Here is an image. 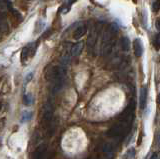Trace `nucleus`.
<instances>
[{"mask_svg": "<svg viewBox=\"0 0 160 159\" xmlns=\"http://www.w3.org/2000/svg\"><path fill=\"white\" fill-rule=\"evenodd\" d=\"M118 31V27L116 24H110L108 28L104 31L102 36V42H101V54L102 55H107L111 52L113 45H114V37Z\"/></svg>", "mask_w": 160, "mask_h": 159, "instance_id": "1", "label": "nucleus"}, {"mask_svg": "<svg viewBox=\"0 0 160 159\" xmlns=\"http://www.w3.org/2000/svg\"><path fill=\"white\" fill-rule=\"evenodd\" d=\"M129 126H130L129 123L120 120L119 122H117L116 124H114V125L109 129L107 134L109 136H111V137L123 136L129 131Z\"/></svg>", "mask_w": 160, "mask_h": 159, "instance_id": "2", "label": "nucleus"}, {"mask_svg": "<svg viewBox=\"0 0 160 159\" xmlns=\"http://www.w3.org/2000/svg\"><path fill=\"white\" fill-rule=\"evenodd\" d=\"M38 46V42H33V43H29L25 46L22 51H21V62L25 64L27 62L29 58H32L34 56L35 52H36V49Z\"/></svg>", "mask_w": 160, "mask_h": 159, "instance_id": "3", "label": "nucleus"}, {"mask_svg": "<svg viewBox=\"0 0 160 159\" xmlns=\"http://www.w3.org/2000/svg\"><path fill=\"white\" fill-rule=\"evenodd\" d=\"M53 112H54V107L52 102L48 101L46 104L44 105L43 108V114H42V121L44 124H50L53 117Z\"/></svg>", "mask_w": 160, "mask_h": 159, "instance_id": "4", "label": "nucleus"}, {"mask_svg": "<svg viewBox=\"0 0 160 159\" xmlns=\"http://www.w3.org/2000/svg\"><path fill=\"white\" fill-rule=\"evenodd\" d=\"M98 34H99V27L97 25H95L92 27V29L90 30L89 36L87 39V47L89 50L94 48L95 44L97 42V38H98Z\"/></svg>", "mask_w": 160, "mask_h": 159, "instance_id": "5", "label": "nucleus"}, {"mask_svg": "<svg viewBox=\"0 0 160 159\" xmlns=\"http://www.w3.org/2000/svg\"><path fill=\"white\" fill-rule=\"evenodd\" d=\"M133 49H134L135 56L140 57L143 54V51H144L143 44H142V41L140 40L139 38L135 39V40L133 41Z\"/></svg>", "mask_w": 160, "mask_h": 159, "instance_id": "6", "label": "nucleus"}, {"mask_svg": "<svg viewBox=\"0 0 160 159\" xmlns=\"http://www.w3.org/2000/svg\"><path fill=\"white\" fill-rule=\"evenodd\" d=\"M86 32H87V25H86V24H81V25H79L74 30L73 38L74 39H80V38H82L85 35V34H86Z\"/></svg>", "mask_w": 160, "mask_h": 159, "instance_id": "7", "label": "nucleus"}, {"mask_svg": "<svg viewBox=\"0 0 160 159\" xmlns=\"http://www.w3.org/2000/svg\"><path fill=\"white\" fill-rule=\"evenodd\" d=\"M33 159H46V146H38L33 153Z\"/></svg>", "mask_w": 160, "mask_h": 159, "instance_id": "8", "label": "nucleus"}, {"mask_svg": "<svg viewBox=\"0 0 160 159\" xmlns=\"http://www.w3.org/2000/svg\"><path fill=\"white\" fill-rule=\"evenodd\" d=\"M147 95H148V89L147 87H142L141 90H140V98H139V105L140 108L143 109L146 105L147 102Z\"/></svg>", "mask_w": 160, "mask_h": 159, "instance_id": "9", "label": "nucleus"}, {"mask_svg": "<svg viewBox=\"0 0 160 159\" xmlns=\"http://www.w3.org/2000/svg\"><path fill=\"white\" fill-rule=\"evenodd\" d=\"M84 47V43L83 42H77L76 44H74V45L71 47V51H70V54H71V56L73 57H76L78 56L80 53H81L82 49Z\"/></svg>", "mask_w": 160, "mask_h": 159, "instance_id": "10", "label": "nucleus"}, {"mask_svg": "<svg viewBox=\"0 0 160 159\" xmlns=\"http://www.w3.org/2000/svg\"><path fill=\"white\" fill-rule=\"evenodd\" d=\"M9 31V25L8 21L5 15L0 14V32L1 33H7Z\"/></svg>", "mask_w": 160, "mask_h": 159, "instance_id": "11", "label": "nucleus"}, {"mask_svg": "<svg viewBox=\"0 0 160 159\" xmlns=\"http://www.w3.org/2000/svg\"><path fill=\"white\" fill-rule=\"evenodd\" d=\"M121 48H122V50L124 51H128L129 50V48H130V41H129V39L127 37H122L121 38Z\"/></svg>", "mask_w": 160, "mask_h": 159, "instance_id": "12", "label": "nucleus"}, {"mask_svg": "<svg viewBox=\"0 0 160 159\" xmlns=\"http://www.w3.org/2000/svg\"><path fill=\"white\" fill-rule=\"evenodd\" d=\"M23 101H24V104H25V105L29 106L30 104H31V103L33 102V96H32V94H30V93L25 94V95H24V98H23Z\"/></svg>", "mask_w": 160, "mask_h": 159, "instance_id": "13", "label": "nucleus"}, {"mask_svg": "<svg viewBox=\"0 0 160 159\" xmlns=\"http://www.w3.org/2000/svg\"><path fill=\"white\" fill-rule=\"evenodd\" d=\"M32 117V114L31 112H28V111H24L22 114V117H21V122H26L29 121L30 119Z\"/></svg>", "mask_w": 160, "mask_h": 159, "instance_id": "14", "label": "nucleus"}, {"mask_svg": "<svg viewBox=\"0 0 160 159\" xmlns=\"http://www.w3.org/2000/svg\"><path fill=\"white\" fill-rule=\"evenodd\" d=\"M135 156V149L130 148L126 153V159H133Z\"/></svg>", "mask_w": 160, "mask_h": 159, "instance_id": "15", "label": "nucleus"}, {"mask_svg": "<svg viewBox=\"0 0 160 159\" xmlns=\"http://www.w3.org/2000/svg\"><path fill=\"white\" fill-rule=\"evenodd\" d=\"M152 9L154 12H157L160 9V0H155L153 5H152Z\"/></svg>", "mask_w": 160, "mask_h": 159, "instance_id": "16", "label": "nucleus"}, {"mask_svg": "<svg viewBox=\"0 0 160 159\" xmlns=\"http://www.w3.org/2000/svg\"><path fill=\"white\" fill-rule=\"evenodd\" d=\"M154 46L157 49H160V33H158L154 39Z\"/></svg>", "mask_w": 160, "mask_h": 159, "instance_id": "17", "label": "nucleus"}, {"mask_svg": "<svg viewBox=\"0 0 160 159\" xmlns=\"http://www.w3.org/2000/svg\"><path fill=\"white\" fill-rule=\"evenodd\" d=\"M33 78V72H30L28 75L25 77V84H27L29 83L30 81H31V79Z\"/></svg>", "mask_w": 160, "mask_h": 159, "instance_id": "18", "label": "nucleus"}, {"mask_svg": "<svg viewBox=\"0 0 160 159\" xmlns=\"http://www.w3.org/2000/svg\"><path fill=\"white\" fill-rule=\"evenodd\" d=\"M150 159H160V154L157 153V152H155V153H153L152 155H151Z\"/></svg>", "mask_w": 160, "mask_h": 159, "instance_id": "19", "label": "nucleus"}, {"mask_svg": "<svg viewBox=\"0 0 160 159\" xmlns=\"http://www.w3.org/2000/svg\"><path fill=\"white\" fill-rule=\"evenodd\" d=\"M156 28L160 31V18H158L156 20Z\"/></svg>", "mask_w": 160, "mask_h": 159, "instance_id": "20", "label": "nucleus"}, {"mask_svg": "<svg viewBox=\"0 0 160 159\" xmlns=\"http://www.w3.org/2000/svg\"><path fill=\"white\" fill-rule=\"evenodd\" d=\"M157 144H158V146L160 147V132L158 133V135H157Z\"/></svg>", "mask_w": 160, "mask_h": 159, "instance_id": "21", "label": "nucleus"}, {"mask_svg": "<svg viewBox=\"0 0 160 159\" xmlns=\"http://www.w3.org/2000/svg\"><path fill=\"white\" fill-rule=\"evenodd\" d=\"M75 1H77V0H69V5H71V4L74 3Z\"/></svg>", "mask_w": 160, "mask_h": 159, "instance_id": "22", "label": "nucleus"}, {"mask_svg": "<svg viewBox=\"0 0 160 159\" xmlns=\"http://www.w3.org/2000/svg\"><path fill=\"white\" fill-rule=\"evenodd\" d=\"M157 102L160 104V93L158 94V96H157Z\"/></svg>", "mask_w": 160, "mask_h": 159, "instance_id": "23", "label": "nucleus"}, {"mask_svg": "<svg viewBox=\"0 0 160 159\" xmlns=\"http://www.w3.org/2000/svg\"><path fill=\"white\" fill-rule=\"evenodd\" d=\"M0 39H1V32H0Z\"/></svg>", "mask_w": 160, "mask_h": 159, "instance_id": "24", "label": "nucleus"}]
</instances>
